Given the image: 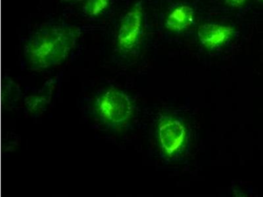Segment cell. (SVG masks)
Masks as SVG:
<instances>
[{
    "label": "cell",
    "mask_w": 263,
    "mask_h": 197,
    "mask_svg": "<svg viewBox=\"0 0 263 197\" xmlns=\"http://www.w3.org/2000/svg\"><path fill=\"white\" fill-rule=\"evenodd\" d=\"M111 0H86L82 6V12L88 16L102 15L111 6Z\"/></svg>",
    "instance_id": "cell-7"
},
{
    "label": "cell",
    "mask_w": 263,
    "mask_h": 197,
    "mask_svg": "<svg viewBox=\"0 0 263 197\" xmlns=\"http://www.w3.org/2000/svg\"><path fill=\"white\" fill-rule=\"evenodd\" d=\"M63 3L75 4L84 1V0H61Z\"/></svg>",
    "instance_id": "cell-10"
},
{
    "label": "cell",
    "mask_w": 263,
    "mask_h": 197,
    "mask_svg": "<svg viewBox=\"0 0 263 197\" xmlns=\"http://www.w3.org/2000/svg\"><path fill=\"white\" fill-rule=\"evenodd\" d=\"M194 20V9L187 5H182L171 11L166 16L164 26L168 31L180 33L189 29Z\"/></svg>",
    "instance_id": "cell-6"
},
{
    "label": "cell",
    "mask_w": 263,
    "mask_h": 197,
    "mask_svg": "<svg viewBox=\"0 0 263 197\" xmlns=\"http://www.w3.org/2000/svg\"><path fill=\"white\" fill-rule=\"evenodd\" d=\"M246 1L247 0H225L226 4L232 8H238L242 6Z\"/></svg>",
    "instance_id": "cell-9"
},
{
    "label": "cell",
    "mask_w": 263,
    "mask_h": 197,
    "mask_svg": "<svg viewBox=\"0 0 263 197\" xmlns=\"http://www.w3.org/2000/svg\"><path fill=\"white\" fill-rule=\"evenodd\" d=\"M236 30L229 25L205 23L199 26L197 37L202 46L215 50L226 45L234 36Z\"/></svg>",
    "instance_id": "cell-5"
},
{
    "label": "cell",
    "mask_w": 263,
    "mask_h": 197,
    "mask_svg": "<svg viewBox=\"0 0 263 197\" xmlns=\"http://www.w3.org/2000/svg\"><path fill=\"white\" fill-rule=\"evenodd\" d=\"M145 14L142 1L136 2L120 21L115 36V53L123 57L137 55L144 42Z\"/></svg>",
    "instance_id": "cell-2"
},
{
    "label": "cell",
    "mask_w": 263,
    "mask_h": 197,
    "mask_svg": "<svg viewBox=\"0 0 263 197\" xmlns=\"http://www.w3.org/2000/svg\"><path fill=\"white\" fill-rule=\"evenodd\" d=\"M262 2H263V0H261Z\"/></svg>",
    "instance_id": "cell-11"
},
{
    "label": "cell",
    "mask_w": 263,
    "mask_h": 197,
    "mask_svg": "<svg viewBox=\"0 0 263 197\" xmlns=\"http://www.w3.org/2000/svg\"><path fill=\"white\" fill-rule=\"evenodd\" d=\"M93 111L101 123L111 128H120L130 121L134 106L130 96L119 89L103 90L96 97Z\"/></svg>",
    "instance_id": "cell-3"
},
{
    "label": "cell",
    "mask_w": 263,
    "mask_h": 197,
    "mask_svg": "<svg viewBox=\"0 0 263 197\" xmlns=\"http://www.w3.org/2000/svg\"><path fill=\"white\" fill-rule=\"evenodd\" d=\"M82 33L81 27L65 21L44 23L26 40L23 46L26 62L34 70L61 64L76 47Z\"/></svg>",
    "instance_id": "cell-1"
},
{
    "label": "cell",
    "mask_w": 263,
    "mask_h": 197,
    "mask_svg": "<svg viewBox=\"0 0 263 197\" xmlns=\"http://www.w3.org/2000/svg\"><path fill=\"white\" fill-rule=\"evenodd\" d=\"M157 133L162 151L168 158L178 156L186 146V128L182 122L175 117L162 116L159 120Z\"/></svg>",
    "instance_id": "cell-4"
},
{
    "label": "cell",
    "mask_w": 263,
    "mask_h": 197,
    "mask_svg": "<svg viewBox=\"0 0 263 197\" xmlns=\"http://www.w3.org/2000/svg\"><path fill=\"white\" fill-rule=\"evenodd\" d=\"M51 84L48 83V87L47 90L44 91L43 94H39L37 95L30 96L27 100H26L28 107L31 111H39V109H43V107L48 104L51 98Z\"/></svg>",
    "instance_id": "cell-8"
}]
</instances>
